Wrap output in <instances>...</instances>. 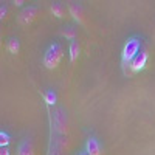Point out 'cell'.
I'll return each instance as SVG.
<instances>
[{"label": "cell", "mask_w": 155, "mask_h": 155, "mask_svg": "<svg viewBox=\"0 0 155 155\" xmlns=\"http://www.w3.org/2000/svg\"><path fill=\"white\" fill-rule=\"evenodd\" d=\"M51 12H53V16H56L58 19H62L65 16V6H64L61 2H54L51 5Z\"/></svg>", "instance_id": "obj_12"}, {"label": "cell", "mask_w": 155, "mask_h": 155, "mask_svg": "<svg viewBox=\"0 0 155 155\" xmlns=\"http://www.w3.org/2000/svg\"><path fill=\"white\" fill-rule=\"evenodd\" d=\"M68 53H70V61L74 64L79 58V53H81V47H79V42H78V39L74 41H70V47H68Z\"/></svg>", "instance_id": "obj_9"}, {"label": "cell", "mask_w": 155, "mask_h": 155, "mask_svg": "<svg viewBox=\"0 0 155 155\" xmlns=\"http://www.w3.org/2000/svg\"><path fill=\"white\" fill-rule=\"evenodd\" d=\"M11 141V137L6 130H0V147H6Z\"/></svg>", "instance_id": "obj_14"}, {"label": "cell", "mask_w": 155, "mask_h": 155, "mask_svg": "<svg viewBox=\"0 0 155 155\" xmlns=\"http://www.w3.org/2000/svg\"><path fill=\"white\" fill-rule=\"evenodd\" d=\"M39 16V6L36 5H30V6H25L17 16V20L20 25H23V27H27V25L33 23L36 20V17Z\"/></svg>", "instance_id": "obj_5"}, {"label": "cell", "mask_w": 155, "mask_h": 155, "mask_svg": "<svg viewBox=\"0 0 155 155\" xmlns=\"http://www.w3.org/2000/svg\"><path fill=\"white\" fill-rule=\"evenodd\" d=\"M61 36L70 39V41H74L76 39V28L73 27V25H67V27H64L61 30Z\"/></svg>", "instance_id": "obj_13"}, {"label": "cell", "mask_w": 155, "mask_h": 155, "mask_svg": "<svg viewBox=\"0 0 155 155\" xmlns=\"http://www.w3.org/2000/svg\"><path fill=\"white\" fill-rule=\"evenodd\" d=\"M53 124H54V130L59 135H67V132H68V118H67V112L64 109H58L54 112Z\"/></svg>", "instance_id": "obj_4"}, {"label": "cell", "mask_w": 155, "mask_h": 155, "mask_svg": "<svg viewBox=\"0 0 155 155\" xmlns=\"http://www.w3.org/2000/svg\"><path fill=\"white\" fill-rule=\"evenodd\" d=\"M79 155H88V153H87V152H85V150H84V152H81V153H79Z\"/></svg>", "instance_id": "obj_18"}, {"label": "cell", "mask_w": 155, "mask_h": 155, "mask_svg": "<svg viewBox=\"0 0 155 155\" xmlns=\"http://www.w3.org/2000/svg\"><path fill=\"white\" fill-rule=\"evenodd\" d=\"M44 101L47 102V106H54L56 104V101H58V95H56V92L53 88H48L47 92L44 93Z\"/></svg>", "instance_id": "obj_11"}, {"label": "cell", "mask_w": 155, "mask_h": 155, "mask_svg": "<svg viewBox=\"0 0 155 155\" xmlns=\"http://www.w3.org/2000/svg\"><path fill=\"white\" fill-rule=\"evenodd\" d=\"M62 56H64V48H62V45L58 44V42H53L51 45H48V48L45 50V53H44V65H45L48 70L58 68Z\"/></svg>", "instance_id": "obj_1"}, {"label": "cell", "mask_w": 155, "mask_h": 155, "mask_svg": "<svg viewBox=\"0 0 155 155\" xmlns=\"http://www.w3.org/2000/svg\"><path fill=\"white\" fill-rule=\"evenodd\" d=\"M85 152H87L88 155H102L101 144H99V141H98L95 137H90V138L85 141Z\"/></svg>", "instance_id": "obj_7"}, {"label": "cell", "mask_w": 155, "mask_h": 155, "mask_svg": "<svg viewBox=\"0 0 155 155\" xmlns=\"http://www.w3.org/2000/svg\"><path fill=\"white\" fill-rule=\"evenodd\" d=\"M6 48L11 54H17L20 51V41L19 37H9L6 41Z\"/></svg>", "instance_id": "obj_10"}, {"label": "cell", "mask_w": 155, "mask_h": 155, "mask_svg": "<svg viewBox=\"0 0 155 155\" xmlns=\"http://www.w3.org/2000/svg\"><path fill=\"white\" fill-rule=\"evenodd\" d=\"M147 61H149L147 50H146V48H141V50L138 51V54L130 61V64H129V65H126V67H123L124 74H126L127 78H132L134 74H137V73H140L141 70L146 68Z\"/></svg>", "instance_id": "obj_3"}, {"label": "cell", "mask_w": 155, "mask_h": 155, "mask_svg": "<svg viewBox=\"0 0 155 155\" xmlns=\"http://www.w3.org/2000/svg\"><path fill=\"white\" fill-rule=\"evenodd\" d=\"M17 155H34V147L30 138H23L17 146Z\"/></svg>", "instance_id": "obj_8"}, {"label": "cell", "mask_w": 155, "mask_h": 155, "mask_svg": "<svg viewBox=\"0 0 155 155\" xmlns=\"http://www.w3.org/2000/svg\"><path fill=\"white\" fill-rule=\"evenodd\" d=\"M23 3H25L23 0H14V5H16V6H22Z\"/></svg>", "instance_id": "obj_17"}, {"label": "cell", "mask_w": 155, "mask_h": 155, "mask_svg": "<svg viewBox=\"0 0 155 155\" xmlns=\"http://www.w3.org/2000/svg\"><path fill=\"white\" fill-rule=\"evenodd\" d=\"M68 11H70V14L71 17L78 22V23H81L84 25V8L81 3H78V2H70L68 3Z\"/></svg>", "instance_id": "obj_6"}, {"label": "cell", "mask_w": 155, "mask_h": 155, "mask_svg": "<svg viewBox=\"0 0 155 155\" xmlns=\"http://www.w3.org/2000/svg\"><path fill=\"white\" fill-rule=\"evenodd\" d=\"M0 155H9V147H0Z\"/></svg>", "instance_id": "obj_16"}, {"label": "cell", "mask_w": 155, "mask_h": 155, "mask_svg": "<svg viewBox=\"0 0 155 155\" xmlns=\"http://www.w3.org/2000/svg\"><path fill=\"white\" fill-rule=\"evenodd\" d=\"M143 48V45H141V39L137 37V36H132V37H129L124 47H123V51H121V64H123V67L129 65L130 64V61L138 54V51Z\"/></svg>", "instance_id": "obj_2"}, {"label": "cell", "mask_w": 155, "mask_h": 155, "mask_svg": "<svg viewBox=\"0 0 155 155\" xmlns=\"http://www.w3.org/2000/svg\"><path fill=\"white\" fill-rule=\"evenodd\" d=\"M6 14H8V6L3 3L2 6H0V19H2V20H3V19H6V17H8Z\"/></svg>", "instance_id": "obj_15"}]
</instances>
